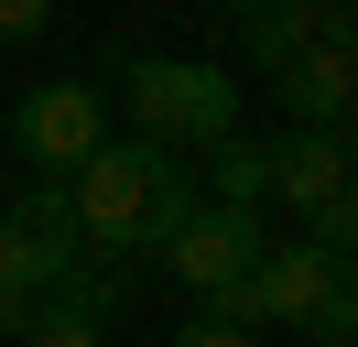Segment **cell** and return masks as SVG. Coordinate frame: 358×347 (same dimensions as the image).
Returning <instances> with one entry per match:
<instances>
[{
    "instance_id": "9c48e42d",
    "label": "cell",
    "mask_w": 358,
    "mask_h": 347,
    "mask_svg": "<svg viewBox=\"0 0 358 347\" xmlns=\"http://www.w3.org/2000/svg\"><path fill=\"white\" fill-rule=\"evenodd\" d=\"M131 293H141V271L131 260H66V282H55V315H87V325H109V315H131Z\"/></svg>"
},
{
    "instance_id": "7a4b0ae2",
    "label": "cell",
    "mask_w": 358,
    "mask_h": 347,
    "mask_svg": "<svg viewBox=\"0 0 358 347\" xmlns=\"http://www.w3.org/2000/svg\"><path fill=\"white\" fill-rule=\"evenodd\" d=\"M120 108H131V141L174 152V163L239 141V76L217 55H120Z\"/></svg>"
},
{
    "instance_id": "277c9868",
    "label": "cell",
    "mask_w": 358,
    "mask_h": 347,
    "mask_svg": "<svg viewBox=\"0 0 358 347\" xmlns=\"http://www.w3.org/2000/svg\"><path fill=\"white\" fill-rule=\"evenodd\" d=\"M261 250H271V217L206 206V195H196V206L174 217V239H163V271H174L196 304H217V293H239V282H250V260H261Z\"/></svg>"
},
{
    "instance_id": "9a60e30c",
    "label": "cell",
    "mask_w": 358,
    "mask_h": 347,
    "mask_svg": "<svg viewBox=\"0 0 358 347\" xmlns=\"http://www.w3.org/2000/svg\"><path fill=\"white\" fill-rule=\"evenodd\" d=\"M22 325H33V304H11V293H0V347H22Z\"/></svg>"
},
{
    "instance_id": "4fadbf2b",
    "label": "cell",
    "mask_w": 358,
    "mask_h": 347,
    "mask_svg": "<svg viewBox=\"0 0 358 347\" xmlns=\"http://www.w3.org/2000/svg\"><path fill=\"white\" fill-rule=\"evenodd\" d=\"M33 33H55V0H0V43H33Z\"/></svg>"
},
{
    "instance_id": "30bf717a",
    "label": "cell",
    "mask_w": 358,
    "mask_h": 347,
    "mask_svg": "<svg viewBox=\"0 0 358 347\" xmlns=\"http://www.w3.org/2000/svg\"><path fill=\"white\" fill-rule=\"evenodd\" d=\"M206 206H271V174H261V141H217L206 152Z\"/></svg>"
},
{
    "instance_id": "8992f818",
    "label": "cell",
    "mask_w": 358,
    "mask_h": 347,
    "mask_svg": "<svg viewBox=\"0 0 358 347\" xmlns=\"http://www.w3.org/2000/svg\"><path fill=\"white\" fill-rule=\"evenodd\" d=\"M271 98H282V130H348V108H358V55H348V22H336L326 43H304V55L271 76Z\"/></svg>"
},
{
    "instance_id": "5bb4252c",
    "label": "cell",
    "mask_w": 358,
    "mask_h": 347,
    "mask_svg": "<svg viewBox=\"0 0 358 347\" xmlns=\"http://www.w3.org/2000/svg\"><path fill=\"white\" fill-rule=\"evenodd\" d=\"M174 347H250V337H239V325H206V315H196V325H185Z\"/></svg>"
},
{
    "instance_id": "7c38bea8",
    "label": "cell",
    "mask_w": 358,
    "mask_h": 347,
    "mask_svg": "<svg viewBox=\"0 0 358 347\" xmlns=\"http://www.w3.org/2000/svg\"><path fill=\"white\" fill-rule=\"evenodd\" d=\"M22 347H109V325H87V315H55V304H33Z\"/></svg>"
},
{
    "instance_id": "ba28073f",
    "label": "cell",
    "mask_w": 358,
    "mask_h": 347,
    "mask_svg": "<svg viewBox=\"0 0 358 347\" xmlns=\"http://www.w3.org/2000/svg\"><path fill=\"white\" fill-rule=\"evenodd\" d=\"M336 22H348L336 0H250V11H239V43H250V65H261V76H282L304 43L336 33Z\"/></svg>"
},
{
    "instance_id": "8fae6325",
    "label": "cell",
    "mask_w": 358,
    "mask_h": 347,
    "mask_svg": "<svg viewBox=\"0 0 358 347\" xmlns=\"http://www.w3.org/2000/svg\"><path fill=\"white\" fill-rule=\"evenodd\" d=\"M304 337H315V347H348V337H358V282H348V271H336L326 293H315V315H304Z\"/></svg>"
},
{
    "instance_id": "3957f363",
    "label": "cell",
    "mask_w": 358,
    "mask_h": 347,
    "mask_svg": "<svg viewBox=\"0 0 358 347\" xmlns=\"http://www.w3.org/2000/svg\"><path fill=\"white\" fill-rule=\"evenodd\" d=\"M98 141H109V98H98V76H44V87L11 98V152L33 163V185H66Z\"/></svg>"
},
{
    "instance_id": "52a82bcc",
    "label": "cell",
    "mask_w": 358,
    "mask_h": 347,
    "mask_svg": "<svg viewBox=\"0 0 358 347\" xmlns=\"http://www.w3.org/2000/svg\"><path fill=\"white\" fill-rule=\"evenodd\" d=\"M261 174H271V195L293 217L336 206L348 195V130H282V141H261Z\"/></svg>"
},
{
    "instance_id": "6da1fadb",
    "label": "cell",
    "mask_w": 358,
    "mask_h": 347,
    "mask_svg": "<svg viewBox=\"0 0 358 347\" xmlns=\"http://www.w3.org/2000/svg\"><path fill=\"white\" fill-rule=\"evenodd\" d=\"M66 206H76V250L87 260H141L196 206V174H185L174 152H152V141H98L87 163L66 174Z\"/></svg>"
},
{
    "instance_id": "5b68a950",
    "label": "cell",
    "mask_w": 358,
    "mask_h": 347,
    "mask_svg": "<svg viewBox=\"0 0 358 347\" xmlns=\"http://www.w3.org/2000/svg\"><path fill=\"white\" fill-rule=\"evenodd\" d=\"M66 260H87V250H76L66 185H22V206H0V293H11V304H44L55 282H66Z\"/></svg>"
}]
</instances>
